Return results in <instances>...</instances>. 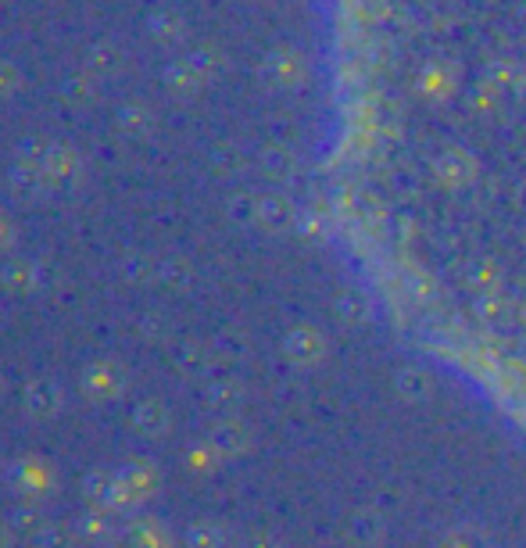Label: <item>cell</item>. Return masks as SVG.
Segmentation results:
<instances>
[{
	"label": "cell",
	"instance_id": "6da1fadb",
	"mask_svg": "<svg viewBox=\"0 0 526 548\" xmlns=\"http://www.w3.org/2000/svg\"><path fill=\"white\" fill-rule=\"evenodd\" d=\"M90 506L97 509H108V513H126V509L140 506L133 498V491L122 484V477H108V473H90L83 484Z\"/></svg>",
	"mask_w": 526,
	"mask_h": 548
},
{
	"label": "cell",
	"instance_id": "9c48e42d",
	"mask_svg": "<svg viewBox=\"0 0 526 548\" xmlns=\"http://www.w3.org/2000/svg\"><path fill=\"white\" fill-rule=\"evenodd\" d=\"M11 541H15V531H11V523L0 520V548H11Z\"/></svg>",
	"mask_w": 526,
	"mask_h": 548
},
{
	"label": "cell",
	"instance_id": "5b68a950",
	"mask_svg": "<svg viewBox=\"0 0 526 548\" xmlns=\"http://www.w3.org/2000/svg\"><path fill=\"white\" fill-rule=\"evenodd\" d=\"M51 520V516L43 513L40 509V502H33V498H26V502H22V506H15L8 513V523H11V531L15 534H26L29 541L36 538V534L43 531V523Z\"/></svg>",
	"mask_w": 526,
	"mask_h": 548
},
{
	"label": "cell",
	"instance_id": "52a82bcc",
	"mask_svg": "<svg viewBox=\"0 0 526 548\" xmlns=\"http://www.w3.org/2000/svg\"><path fill=\"white\" fill-rule=\"evenodd\" d=\"M183 545L187 548H222L226 545V531H222L219 523H190L187 534H183Z\"/></svg>",
	"mask_w": 526,
	"mask_h": 548
},
{
	"label": "cell",
	"instance_id": "3957f363",
	"mask_svg": "<svg viewBox=\"0 0 526 548\" xmlns=\"http://www.w3.org/2000/svg\"><path fill=\"white\" fill-rule=\"evenodd\" d=\"M111 516H115V513H108V509L90 506V513H83L76 520L79 538L90 541V545H104V541H111V538H115V523H111Z\"/></svg>",
	"mask_w": 526,
	"mask_h": 548
},
{
	"label": "cell",
	"instance_id": "7a4b0ae2",
	"mask_svg": "<svg viewBox=\"0 0 526 548\" xmlns=\"http://www.w3.org/2000/svg\"><path fill=\"white\" fill-rule=\"evenodd\" d=\"M126 534L136 548H172V534L165 531V523L151 520V516H136L126 527Z\"/></svg>",
	"mask_w": 526,
	"mask_h": 548
},
{
	"label": "cell",
	"instance_id": "ba28073f",
	"mask_svg": "<svg viewBox=\"0 0 526 548\" xmlns=\"http://www.w3.org/2000/svg\"><path fill=\"white\" fill-rule=\"evenodd\" d=\"M119 477H122V484H126V488L133 491L136 502H144V495H151V488H154V473H151V466H147V463L126 466V470H122Z\"/></svg>",
	"mask_w": 526,
	"mask_h": 548
},
{
	"label": "cell",
	"instance_id": "277c9868",
	"mask_svg": "<svg viewBox=\"0 0 526 548\" xmlns=\"http://www.w3.org/2000/svg\"><path fill=\"white\" fill-rule=\"evenodd\" d=\"M15 488L22 491L26 498H36L43 495V491L54 488V470L43 463H22L15 466Z\"/></svg>",
	"mask_w": 526,
	"mask_h": 548
},
{
	"label": "cell",
	"instance_id": "8992f818",
	"mask_svg": "<svg viewBox=\"0 0 526 548\" xmlns=\"http://www.w3.org/2000/svg\"><path fill=\"white\" fill-rule=\"evenodd\" d=\"M76 541H79L76 523L47 520V523H43V531L33 538V545L36 548H76Z\"/></svg>",
	"mask_w": 526,
	"mask_h": 548
}]
</instances>
